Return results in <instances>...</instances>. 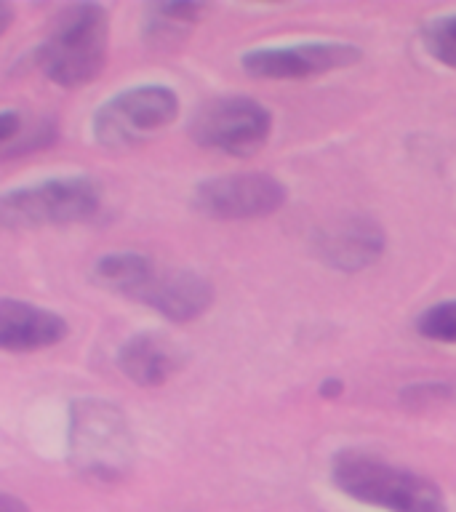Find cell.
Masks as SVG:
<instances>
[{
    "instance_id": "1",
    "label": "cell",
    "mask_w": 456,
    "mask_h": 512,
    "mask_svg": "<svg viewBox=\"0 0 456 512\" xmlns=\"http://www.w3.org/2000/svg\"><path fill=\"white\" fill-rule=\"evenodd\" d=\"M331 480L342 494L368 507L387 512H448L446 496L435 480L358 448L334 456Z\"/></svg>"
},
{
    "instance_id": "2",
    "label": "cell",
    "mask_w": 456,
    "mask_h": 512,
    "mask_svg": "<svg viewBox=\"0 0 456 512\" xmlns=\"http://www.w3.org/2000/svg\"><path fill=\"white\" fill-rule=\"evenodd\" d=\"M110 16L96 3H78L56 16L38 48V64L62 88L86 86L104 70Z\"/></svg>"
},
{
    "instance_id": "3",
    "label": "cell",
    "mask_w": 456,
    "mask_h": 512,
    "mask_svg": "<svg viewBox=\"0 0 456 512\" xmlns=\"http://www.w3.org/2000/svg\"><path fill=\"white\" fill-rule=\"evenodd\" d=\"M67 448L72 467L96 480L123 478L134 462L128 419L110 400L83 398L72 403Z\"/></svg>"
},
{
    "instance_id": "4",
    "label": "cell",
    "mask_w": 456,
    "mask_h": 512,
    "mask_svg": "<svg viewBox=\"0 0 456 512\" xmlns=\"http://www.w3.org/2000/svg\"><path fill=\"white\" fill-rule=\"evenodd\" d=\"M96 211H99V187L86 176L48 179L22 190H8L0 198V222L8 230L86 222Z\"/></svg>"
},
{
    "instance_id": "5",
    "label": "cell",
    "mask_w": 456,
    "mask_h": 512,
    "mask_svg": "<svg viewBox=\"0 0 456 512\" xmlns=\"http://www.w3.org/2000/svg\"><path fill=\"white\" fill-rule=\"evenodd\" d=\"M179 96L166 86H139L112 96L94 115L96 142L107 150H126L174 123Z\"/></svg>"
},
{
    "instance_id": "6",
    "label": "cell",
    "mask_w": 456,
    "mask_h": 512,
    "mask_svg": "<svg viewBox=\"0 0 456 512\" xmlns=\"http://www.w3.org/2000/svg\"><path fill=\"white\" fill-rule=\"evenodd\" d=\"M272 131V115L248 96H222L203 104L190 123V136L206 150L232 158H251L262 150Z\"/></svg>"
},
{
    "instance_id": "7",
    "label": "cell",
    "mask_w": 456,
    "mask_h": 512,
    "mask_svg": "<svg viewBox=\"0 0 456 512\" xmlns=\"http://www.w3.org/2000/svg\"><path fill=\"white\" fill-rule=\"evenodd\" d=\"M288 198L286 184L270 174H227L200 182L192 206L208 219L235 222L275 214Z\"/></svg>"
},
{
    "instance_id": "8",
    "label": "cell",
    "mask_w": 456,
    "mask_h": 512,
    "mask_svg": "<svg viewBox=\"0 0 456 512\" xmlns=\"http://www.w3.org/2000/svg\"><path fill=\"white\" fill-rule=\"evenodd\" d=\"M360 59V51L350 43H296L280 48H256L243 54L240 64L251 78L296 80L344 70Z\"/></svg>"
},
{
    "instance_id": "9",
    "label": "cell",
    "mask_w": 456,
    "mask_h": 512,
    "mask_svg": "<svg viewBox=\"0 0 456 512\" xmlns=\"http://www.w3.org/2000/svg\"><path fill=\"white\" fill-rule=\"evenodd\" d=\"M387 238L368 216H347L315 235V254L334 270L355 272L382 256Z\"/></svg>"
},
{
    "instance_id": "10",
    "label": "cell",
    "mask_w": 456,
    "mask_h": 512,
    "mask_svg": "<svg viewBox=\"0 0 456 512\" xmlns=\"http://www.w3.org/2000/svg\"><path fill=\"white\" fill-rule=\"evenodd\" d=\"M136 302L158 310L174 323L200 318L214 302V288L203 275L190 270H155Z\"/></svg>"
},
{
    "instance_id": "11",
    "label": "cell",
    "mask_w": 456,
    "mask_h": 512,
    "mask_svg": "<svg viewBox=\"0 0 456 512\" xmlns=\"http://www.w3.org/2000/svg\"><path fill=\"white\" fill-rule=\"evenodd\" d=\"M67 320L27 302L0 299V344L11 352H35L54 347L67 336Z\"/></svg>"
},
{
    "instance_id": "12",
    "label": "cell",
    "mask_w": 456,
    "mask_h": 512,
    "mask_svg": "<svg viewBox=\"0 0 456 512\" xmlns=\"http://www.w3.org/2000/svg\"><path fill=\"white\" fill-rule=\"evenodd\" d=\"M182 352L160 334H139L118 352L120 371L139 387H160L182 368Z\"/></svg>"
},
{
    "instance_id": "13",
    "label": "cell",
    "mask_w": 456,
    "mask_h": 512,
    "mask_svg": "<svg viewBox=\"0 0 456 512\" xmlns=\"http://www.w3.org/2000/svg\"><path fill=\"white\" fill-rule=\"evenodd\" d=\"M158 270L152 259L134 251L123 254H104L94 267V278L99 286L110 288L115 294H123L128 299H139L144 286L150 283L152 272Z\"/></svg>"
},
{
    "instance_id": "14",
    "label": "cell",
    "mask_w": 456,
    "mask_h": 512,
    "mask_svg": "<svg viewBox=\"0 0 456 512\" xmlns=\"http://www.w3.org/2000/svg\"><path fill=\"white\" fill-rule=\"evenodd\" d=\"M203 3H158L150 8L147 19V38L152 43H176L203 16Z\"/></svg>"
},
{
    "instance_id": "15",
    "label": "cell",
    "mask_w": 456,
    "mask_h": 512,
    "mask_svg": "<svg viewBox=\"0 0 456 512\" xmlns=\"http://www.w3.org/2000/svg\"><path fill=\"white\" fill-rule=\"evenodd\" d=\"M422 43L435 62L456 70V14L438 16L424 24Z\"/></svg>"
},
{
    "instance_id": "16",
    "label": "cell",
    "mask_w": 456,
    "mask_h": 512,
    "mask_svg": "<svg viewBox=\"0 0 456 512\" xmlns=\"http://www.w3.org/2000/svg\"><path fill=\"white\" fill-rule=\"evenodd\" d=\"M416 331L435 342L456 344V299L430 307L416 318Z\"/></svg>"
},
{
    "instance_id": "17",
    "label": "cell",
    "mask_w": 456,
    "mask_h": 512,
    "mask_svg": "<svg viewBox=\"0 0 456 512\" xmlns=\"http://www.w3.org/2000/svg\"><path fill=\"white\" fill-rule=\"evenodd\" d=\"M454 395V387L443 382H430V384H414L411 390L403 392V398L416 403V406H424V403H432V400H451Z\"/></svg>"
},
{
    "instance_id": "18",
    "label": "cell",
    "mask_w": 456,
    "mask_h": 512,
    "mask_svg": "<svg viewBox=\"0 0 456 512\" xmlns=\"http://www.w3.org/2000/svg\"><path fill=\"white\" fill-rule=\"evenodd\" d=\"M0 512H30V507L22 499H14L11 494L0 496Z\"/></svg>"
},
{
    "instance_id": "19",
    "label": "cell",
    "mask_w": 456,
    "mask_h": 512,
    "mask_svg": "<svg viewBox=\"0 0 456 512\" xmlns=\"http://www.w3.org/2000/svg\"><path fill=\"white\" fill-rule=\"evenodd\" d=\"M336 392H342V382H336V379H328V382L320 384V395L331 398V395H336Z\"/></svg>"
}]
</instances>
